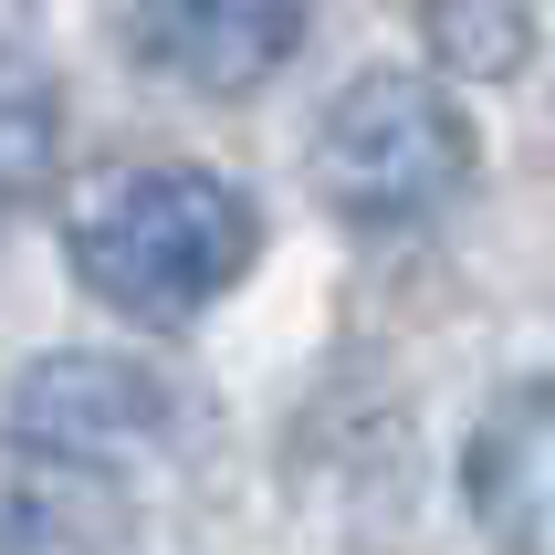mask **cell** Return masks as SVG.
Returning <instances> with one entry per match:
<instances>
[{
    "mask_svg": "<svg viewBox=\"0 0 555 555\" xmlns=\"http://www.w3.org/2000/svg\"><path fill=\"white\" fill-rule=\"evenodd\" d=\"M63 251L126 325H189L262 262V210L242 179L189 157H116L63 189Z\"/></svg>",
    "mask_w": 555,
    "mask_h": 555,
    "instance_id": "6da1fadb",
    "label": "cell"
},
{
    "mask_svg": "<svg viewBox=\"0 0 555 555\" xmlns=\"http://www.w3.org/2000/svg\"><path fill=\"white\" fill-rule=\"evenodd\" d=\"M462 179H472V116L451 105L440 74L377 63L314 116V199L357 231L430 220L440 199H462Z\"/></svg>",
    "mask_w": 555,
    "mask_h": 555,
    "instance_id": "7a4b0ae2",
    "label": "cell"
},
{
    "mask_svg": "<svg viewBox=\"0 0 555 555\" xmlns=\"http://www.w3.org/2000/svg\"><path fill=\"white\" fill-rule=\"evenodd\" d=\"M11 440L42 451L63 472H94V482H126L179 451V388L137 357H94V346H63V357H31L11 377Z\"/></svg>",
    "mask_w": 555,
    "mask_h": 555,
    "instance_id": "3957f363",
    "label": "cell"
},
{
    "mask_svg": "<svg viewBox=\"0 0 555 555\" xmlns=\"http://www.w3.org/2000/svg\"><path fill=\"white\" fill-rule=\"evenodd\" d=\"M314 0H126V53L189 94H251L294 63Z\"/></svg>",
    "mask_w": 555,
    "mask_h": 555,
    "instance_id": "277c9868",
    "label": "cell"
},
{
    "mask_svg": "<svg viewBox=\"0 0 555 555\" xmlns=\"http://www.w3.org/2000/svg\"><path fill=\"white\" fill-rule=\"evenodd\" d=\"M462 493L493 555H555V377H514L482 409Z\"/></svg>",
    "mask_w": 555,
    "mask_h": 555,
    "instance_id": "5b68a950",
    "label": "cell"
},
{
    "mask_svg": "<svg viewBox=\"0 0 555 555\" xmlns=\"http://www.w3.org/2000/svg\"><path fill=\"white\" fill-rule=\"evenodd\" d=\"M126 534V482H94V472H63L42 451H0V545L11 555H94Z\"/></svg>",
    "mask_w": 555,
    "mask_h": 555,
    "instance_id": "8992f818",
    "label": "cell"
},
{
    "mask_svg": "<svg viewBox=\"0 0 555 555\" xmlns=\"http://www.w3.org/2000/svg\"><path fill=\"white\" fill-rule=\"evenodd\" d=\"M420 42H430L440 74H472V85H514L534 63V11L525 0H399Z\"/></svg>",
    "mask_w": 555,
    "mask_h": 555,
    "instance_id": "52a82bcc",
    "label": "cell"
},
{
    "mask_svg": "<svg viewBox=\"0 0 555 555\" xmlns=\"http://www.w3.org/2000/svg\"><path fill=\"white\" fill-rule=\"evenodd\" d=\"M63 179V94L22 63H0V220H22Z\"/></svg>",
    "mask_w": 555,
    "mask_h": 555,
    "instance_id": "ba28073f",
    "label": "cell"
}]
</instances>
